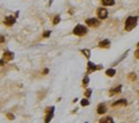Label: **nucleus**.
<instances>
[{
  "label": "nucleus",
  "instance_id": "nucleus-25",
  "mask_svg": "<svg viewBox=\"0 0 139 123\" xmlns=\"http://www.w3.org/2000/svg\"><path fill=\"white\" fill-rule=\"evenodd\" d=\"M138 48H139V43H138Z\"/></svg>",
  "mask_w": 139,
  "mask_h": 123
},
{
  "label": "nucleus",
  "instance_id": "nucleus-5",
  "mask_svg": "<svg viewBox=\"0 0 139 123\" xmlns=\"http://www.w3.org/2000/svg\"><path fill=\"white\" fill-rule=\"evenodd\" d=\"M97 15L100 19H105L108 16V10L105 8H99L97 9Z\"/></svg>",
  "mask_w": 139,
  "mask_h": 123
},
{
  "label": "nucleus",
  "instance_id": "nucleus-23",
  "mask_svg": "<svg viewBox=\"0 0 139 123\" xmlns=\"http://www.w3.org/2000/svg\"><path fill=\"white\" fill-rule=\"evenodd\" d=\"M49 35H50V31H45V33L43 34L44 37H49Z\"/></svg>",
  "mask_w": 139,
  "mask_h": 123
},
{
  "label": "nucleus",
  "instance_id": "nucleus-9",
  "mask_svg": "<svg viewBox=\"0 0 139 123\" xmlns=\"http://www.w3.org/2000/svg\"><path fill=\"white\" fill-rule=\"evenodd\" d=\"M105 112H107V106L104 105V103H101L97 107V113L99 114H104Z\"/></svg>",
  "mask_w": 139,
  "mask_h": 123
},
{
  "label": "nucleus",
  "instance_id": "nucleus-17",
  "mask_svg": "<svg viewBox=\"0 0 139 123\" xmlns=\"http://www.w3.org/2000/svg\"><path fill=\"white\" fill-rule=\"evenodd\" d=\"M88 105H89V101H88V100H86V99L81 101V106H88Z\"/></svg>",
  "mask_w": 139,
  "mask_h": 123
},
{
  "label": "nucleus",
  "instance_id": "nucleus-13",
  "mask_svg": "<svg viewBox=\"0 0 139 123\" xmlns=\"http://www.w3.org/2000/svg\"><path fill=\"white\" fill-rule=\"evenodd\" d=\"M100 122L101 123H113L114 122V120L111 118V117H107V118H102V120H100Z\"/></svg>",
  "mask_w": 139,
  "mask_h": 123
},
{
  "label": "nucleus",
  "instance_id": "nucleus-7",
  "mask_svg": "<svg viewBox=\"0 0 139 123\" xmlns=\"http://www.w3.org/2000/svg\"><path fill=\"white\" fill-rule=\"evenodd\" d=\"M13 58H14V53L13 52H9V51L4 52V59H5V61H10V59H13Z\"/></svg>",
  "mask_w": 139,
  "mask_h": 123
},
{
  "label": "nucleus",
  "instance_id": "nucleus-1",
  "mask_svg": "<svg viewBox=\"0 0 139 123\" xmlns=\"http://www.w3.org/2000/svg\"><path fill=\"white\" fill-rule=\"evenodd\" d=\"M137 21H138L137 16H130V18H128L126 21H125V30H128V31L132 30L134 27L137 26Z\"/></svg>",
  "mask_w": 139,
  "mask_h": 123
},
{
  "label": "nucleus",
  "instance_id": "nucleus-2",
  "mask_svg": "<svg viewBox=\"0 0 139 123\" xmlns=\"http://www.w3.org/2000/svg\"><path fill=\"white\" fill-rule=\"evenodd\" d=\"M73 34H75V35L78 36H84L87 34V28L85 26H81V25H78V26L75 27L74 29H73Z\"/></svg>",
  "mask_w": 139,
  "mask_h": 123
},
{
  "label": "nucleus",
  "instance_id": "nucleus-16",
  "mask_svg": "<svg viewBox=\"0 0 139 123\" xmlns=\"http://www.w3.org/2000/svg\"><path fill=\"white\" fill-rule=\"evenodd\" d=\"M82 52H84V55H85V56H86V57H89V56H90V51H89V50H87V49H85V50H82Z\"/></svg>",
  "mask_w": 139,
  "mask_h": 123
},
{
  "label": "nucleus",
  "instance_id": "nucleus-18",
  "mask_svg": "<svg viewBox=\"0 0 139 123\" xmlns=\"http://www.w3.org/2000/svg\"><path fill=\"white\" fill-rule=\"evenodd\" d=\"M59 21H60V18H59V16H56V18H55V20H53V23H55V25H57Z\"/></svg>",
  "mask_w": 139,
  "mask_h": 123
},
{
  "label": "nucleus",
  "instance_id": "nucleus-24",
  "mask_svg": "<svg viewBox=\"0 0 139 123\" xmlns=\"http://www.w3.org/2000/svg\"><path fill=\"white\" fill-rule=\"evenodd\" d=\"M5 59H0V66H1V65H4V64H5Z\"/></svg>",
  "mask_w": 139,
  "mask_h": 123
},
{
  "label": "nucleus",
  "instance_id": "nucleus-21",
  "mask_svg": "<svg viewBox=\"0 0 139 123\" xmlns=\"http://www.w3.org/2000/svg\"><path fill=\"white\" fill-rule=\"evenodd\" d=\"M85 94H86V97H90V94H92V91H90V89H88V91H86V93H85Z\"/></svg>",
  "mask_w": 139,
  "mask_h": 123
},
{
  "label": "nucleus",
  "instance_id": "nucleus-12",
  "mask_svg": "<svg viewBox=\"0 0 139 123\" xmlns=\"http://www.w3.org/2000/svg\"><path fill=\"white\" fill-rule=\"evenodd\" d=\"M105 73H107V76H109V77H113V76H115L116 71L114 70V69H109V70L105 71Z\"/></svg>",
  "mask_w": 139,
  "mask_h": 123
},
{
  "label": "nucleus",
  "instance_id": "nucleus-4",
  "mask_svg": "<svg viewBox=\"0 0 139 123\" xmlns=\"http://www.w3.org/2000/svg\"><path fill=\"white\" fill-rule=\"evenodd\" d=\"M4 23H5L6 26H13V25L15 23V18H14V16H12V15H8V16H6V18H5Z\"/></svg>",
  "mask_w": 139,
  "mask_h": 123
},
{
  "label": "nucleus",
  "instance_id": "nucleus-19",
  "mask_svg": "<svg viewBox=\"0 0 139 123\" xmlns=\"http://www.w3.org/2000/svg\"><path fill=\"white\" fill-rule=\"evenodd\" d=\"M88 81H89V78H88V77H85V78H84V85H87Z\"/></svg>",
  "mask_w": 139,
  "mask_h": 123
},
{
  "label": "nucleus",
  "instance_id": "nucleus-11",
  "mask_svg": "<svg viewBox=\"0 0 139 123\" xmlns=\"http://www.w3.org/2000/svg\"><path fill=\"white\" fill-rule=\"evenodd\" d=\"M103 6H113L115 4V0H101Z\"/></svg>",
  "mask_w": 139,
  "mask_h": 123
},
{
  "label": "nucleus",
  "instance_id": "nucleus-22",
  "mask_svg": "<svg viewBox=\"0 0 139 123\" xmlns=\"http://www.w3.org/2000/svg\"><path fill=\"white\" fill-rule=\"evenodd\" d=\"M134 57H136V58H139V49L137 51H134Z\"/></svg>",
  "mask_w": 139,
  "mask_h": 123
},
{
  "label": "nucleus",
  "instance_id": "nucleus-6",
  "mask_svg": "<svg viewBox=\"0 0 139 123\" xmlns=\"http://www.w3.org/2000/svg\"><path fill=\"white\" fill-rule=\"evenodd\" d=\"M97 69H101V66H96L92 62H88V72H93V71L97 70Z\"/></svg>",
  "mask_w": 139,
  "mask_h": 123
},
{
  "label": "nucleus",
  "instance_id": "nucleus-14",
  "mask_svg": "<svg viewBox=\"0 0 139 123\" xmlns=\"http://www.w3.org/2000/svg\"><path fill=\"white\" fill-rule=\"evenodd\" d=\"M121 86H118V87H116V88H113L111 91H110V94H115V93H119L121 92Z\"/></svg>",
  "mask_w": 139,
  "mask_h": 123
},
{
  "label": "nucleus",
  "instance_id": "nucleus-10",
  "mask_svg": "<svg viewBox=\"0 0 139 123\" xmlns=\"http://www.w3.org/2000/svg\"><path fill=\"white\" fill-rule=\"evenodd\" d=\"M126 100L125 99H122V100H118V101H116V102H114L113 106L114 107H117V106H126Z\"/></svg>",
  "mask_w": 139,
  "mask_h": 123
},
{
  "label": "nucleus",
  "instance_id": "nucleus-20",
  "mask_svg": "<svg viewBox=\"0 0 139 123\" xmlns=\"http://www.w3.org/2000/svg\"><path fill=\"white\" fill-rule=\"evenodd\" d=\"M7 117H8L9 120H14V115L10 114V113H8V114H7Z\"/></svg>",
  "mask_w": 139,
  "mask_h": 123
},
{
  "label": "nucleus",
  "instance_id": "nucleus-8",
  "mask_svg": "<svg viewBox=\"0 0 139 123\" xmlns=\"http://www.w3.org/2000/svg\"><path fill=\"white\" fill-rule=\"evenodd\" d=\"M99 46L100 48H109L110 46V41L109 40H103L99 43Z\"/></svg>",
  "mask_w": 139,
  "mask_h": 123
},
{
  "label": "nucleus",
  "instance_id": "nucleus-15",
  "mask_svg": "<svg viewBox=\"0 0 139 123\" xmlns=\"http://www.w3.org/2000/svg\"><path fill=\"white\" fill-rule=\"evenodd\" d=\"M129 79H130L131 81H134V80L137 79V76H136L134 73H130V74H129Z\"/></svg>",
  "mask_w": 139,
  "mask_h": 123
},
{
  "label": "nucleus",
  "instance_id": "nucleus-3",
  "mask_svg": "<svg viewBox=\"0 0 139 123\" xmlns=\"http://www.w3.org/2000/svg\"><path fill=\"white\" fill-rule=\"evenodd\" d=\"M86 23L90 27H99L100 26V21L97 19H87Z\"/></svg>",
  "mask_w": 139,
  "mask_h": 123
}]
</instances>
